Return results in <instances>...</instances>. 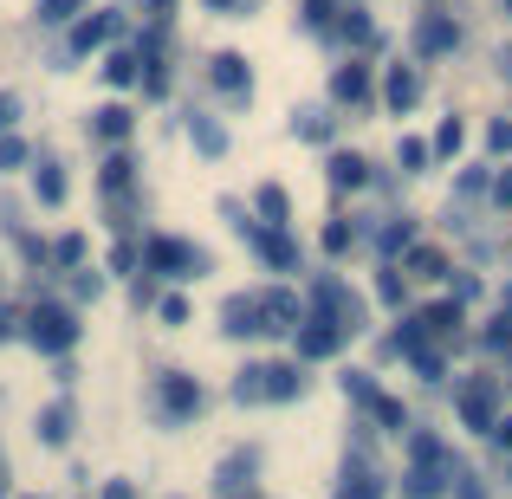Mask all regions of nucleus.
I'll return each mask as SVG.
<instances>
[{
  "label": "nucleus",
  "mask_w": 512,
  "mask_h": 499,
  "mask_svg": "<svg viewBox=\"0 0 512 499\" xmlns=\"http://www.w3.org/2000/svg\"><path fill=\"white\" fill-rule=\"evenodd\" d=\"M221 214L234 221V234L247 240V247L260 253L273 273H299V240H292L286 227H260V221H247V214H240V201H221Z\"/></svg>",
  "instance_id": "f257e3e1"
},
{
  "label": "nucleus",
  "mask_w": 512,
  "mask_h": 499,
  "mask_svg": "<svg viewBox=\"0 0 512 499\" xmlns=\"http://www.w3.org/2000/svg\"><path fill=\"white\" fill-rule=\"evenodd\" d=\"M305 389L299 363H247L234 376V402H292Z\"/></svg>",
  "instance_id": "f03ea898"
},
{
  "label": "nucleus",
  "mask_w": 512,
  "mask_h": 499,
  "mask_svg": "<svg viewBox=\"0 0 512 499\" xmlns=\"http://www.w3.org/2000/svg\"><path fill=\"white\" fill-rule=\"evenodd\" d=\"M20 331H26V344H33L39 357H65V350L78 344V318H72V305H33V312L20 318Z\"/></svg>",
  "instance_id": "7ed1b4c3"
},
{
  "label": "nucleus",
  "mask_w": 512,
  "mask_h": 499,
  "mask_svg": "<svg viewBox=\"0 0 512 499\" xmlns=\"http://www.w3.org/2000/svg\"><path fill=\"white\" fill-rule=\"evenodd\" d=\"M143 266H150V273H163V279H201V273H208V253L188 247V240L156 234V240H143Z\"/></svg>",
  "instance_id": "20e7f679"
},
{
  "label": "nucleus",
  "mask_w": 512,
  "mask_h": 499,
  "mask_svg": "<svg viewBox=\"0 0 512 499\" xmlns=\"http://www.w3.org/2000/svg\"><path fill=\"white\" fill-rule=\"evenodd\" d=\"M461 422L480 428V435L500 422V383H493V376H474V383L461 389Z\"/></svg>",
  "instance_id": "39448f33"
},
{
  "label": "nucleus",
  "mask_w": 512,
  "mask_h": 499,
  "mask_svg": "<svg viewBox=\"0 0 512 499\" xmlns=\"http://www.w3.org/2000/svg\"><path fill=\"white\" fill-rule=\"evenodd\" d=\"M292 337H299V357L305 363H325V357H338V350H344V331L331 325V318H299Z\"/></svg>",
  "instance_id": "423d86ee"
},
{
  "label": "nucleus",
  "mask_w": 512,
  "mask_h": 499,
  "mask_svg": "<svg viewBox=\"0 0 512 499\" xmlns=\"http://www.w3.org/2000/svg\"><path fill=\"white\" fill-rule=\"evenodd\" d=\"M461 46V26L448 20V13H422L415 20V59H441V52Z\"/></svg>",
  "instance_id": "0eeeda50"
},
{
  "label": "nucleus",
  "mask_w": 512,
  "mask_h": 499,
  "mask_svg": "<svg viewBox=\"0 0 512 499\" xmlns=\"http://www.w3.org/2000/svg\"><path fill=\"white\" fill-rule=\"evenodd\" d=\"M117 33H124V13H117V7H98V13H85V20L72 26V52H98V46H111Z\"/></svg>",
  "instance_id": "6e6552de"
},
{
  "label": "nucleus",
  "mask_w": 512,
  "mask_h": 499,
  "mask_svg": "<svg viewBox=\"0 0 512 499\" xmlns=\"http://www.w3.org/2000/svg\"><path fill=\"white\" fill-rule=\"evenodd\" d=\"M208 78H214V91H221V98L247 104L253 72H247V59H240V52H214V59H208Z\"/></svg>",
  "instance_id": "1a4fd4ad"
},
{
  "label": "nucleus",
  "mask_w": 512,
  "mask_h": 499,
  "mask_svg": "<svg viewBox=\"0 0 512 499\" xmlns=\"http://www.w3.org/2000/svg\"><path fill=\"white\" fill-rule=\"evenodd\" d=\"M156 396H163V415H169V422H188V415L201 409V383H195V376H182V370H169L163 383H156Z\"/></svg>",
  "instance_id": "9d476101"
},
{
  "label": "nucleus",
  "mask_w": 512,
  "mask_h": 499,
  "mask_svg": "<svg viewBox=\"0 0 512 499\" xmlns=\"http://www.w3.org/2000/svg\"><path fill=\"white\" fill-rule=\"evenodd\" d=\"M409 467H428V474H441V480H448L461 461H454V454L441 448V435H428V428H409Z\"/></svg>",
  "instance_id": "9b49d317"
},
{
  "label": "nucleus",
  "mask_w": 512,
  "mask_h": 499,
  "mask_svg": "<svg viewBox=\"0 0 512 499\" xmlns=\"http://www.w3.org/2000/svg\"><path fill=\"white\" fill-rule=\"evenodd\" d=\"M383 104H389V111H415V104H422V72H415V65H389Z\"/></svg>",
  "instance_id": "f8f14e48"
},
{
  "label": "nucleus",
  "mask_w": 512,
  "mask_h": 499,
  "mask_svg": "<svg viewBox=\"0 0 512 499\" xmlns=\"http://www.w3.org/2000/svg\"><path fill=\"white\" fill-rule=\"evenodd\" d=\"M221 331H227V337H253V331H266V318H260V305H253V292H234V299L221 305Z\"/></svg>",
  "instance_id": "ddd939ff"
},
{
  "label": "nucleus",
  "mask_w": 512,
  "mask_h": 499,
  "mask_svg": "<svg viewBox=\"0 0 512 499\" xmlns=\"http://www.w3.org/2000/svg\"><path fill=\"white\" fill-rule=\"evenodd\" d=\"M253 305H260V318H266V331H292L305 318V305L292 299V292H253Z\"/></svg>",
  "instance_id": "4468645a"
},
{
  "label": "nucleus",
  "mask_w": 512,
  "mask_h": 499,
  "mask_svg": "<svg viewBox=\"0 0 512 499\" xmlns=\"http://www.w3.org/2000/svg\"><path fill=\"white\" fill-rule=\"evenodd\" d=\"M338 499H383V474L370 461H344V487Z\"/></svg>",
  "instance_id": "2eb2a0df"
},
{
  "label": "nucleus",
  "mask_w": 512,
  "mask_h": 499,
  "mask_svg": "<svg viewBox=\"0 0 512 499\" xmlns=\"http://www.w3.org/2000/svg\"><path fill=\"white\" fill-rule=\"evenodd\" d=\"M331 98H338V104H363V98H370V65H338V72H331Z\"/></svg>",
  "instance_id": "dca6fc26"
},
{
  "label": "nucleus",
  "mask_w": 512,
  "mask_h": 499,
  "mask_svg": "<svg viewBox=\"0 0 512 499\" xmlns=\"http://www.w3.org/2000/svg\"><path fill=\"white\" fill-rule=\"evenodd\" d=\"M39 441H46V448H65V441H72V402H46V409H39Z\"/></svg>",
  "instance_id": "f3484780"
},
{
  "label": "nucleus",
  "mask_w": 512,
  "mask_h": 499,
  "mask_svg": "<svg viewBox=\"0 0 512 499\" xmlns=\"http://www.w3.org/2000/svg\"><path fill=\"white\" fill-rule=\"evenodd\" d=\"M188 143H195L201 156H227V130L214 124L208 111H195V117H188Z\"/></svg>",
  "instance_id": "a211bd4d"
},
{
  "label": "nucleus",
  "mask_w": 512,
  "mask_h": 499,
  "mask_svg": "<svg viewBox=\"0 0 512 499\" xmlns=\"http://www.w3.org/2000/svg\"><path fill=\"white\" fill-rule=\"evenodd\" d=\"M325 169H331V188H363V182H370V163H363L357 150H338Z\"/></svg>",
  "instance_id": "6ab92c4d"
},
{
  "label": "nucleus",
  "mask_w": 512,
  "mask_h": 499,
  "mask_svg": "<svg viewBox=\"0 0 512 499\" xmlns=\"http://www.w3.org/2000/svg\"><path fill=\"white\" fill-rule=\"evenodd\" d=\"M104 78H111V85H117V91H124V85H137V78H143V52H130V46H117V52H111V59H104Z\"/></svg>",
  "instance_id": "aec40b11"
},
{
  "label": "nucleus",
  "mask_w": 512,
  "mask_h": 499,
  "mask_svg": "<svg viewBox=\"0 0 512 499\" xmlns=\"http://www.w3.org/2000/svg\"><path fill=\"white\" fill-rule=\"evenodd\" d=\"M253 208H260V227H286V221H292V201H286V188H273V182H266L260 195H253Z\"/></svg>",
  "instance_id": "412c9836"
},
{
  "label": "nucleus",
  "mask_w": 512,
  "mask_h": 499,
  "mask_svg": "<svg viewBox=\"0 0 512 499\" xmlns=\"http://www.w3.org/2000/svg\"><path fill=\"white\" fill-rule=\"evenodd\" d=\"M370 415H376V428H389V435H409V409H402L396 396H383V389L370 396Z\"/></svg>",
  "instance_id": "4be33fe9"
},
{
  "label": "nucleus",
  "mask_w": 512,
  "mask_h": 499,
  "mask_svg": "<svg viewBox=\"0 0 512 499\" xmlns=\"http://www.w3.org/2000/svg\"><path fill=\"white\" fill-rule=\"evenodd\" d=\"M91 130H98L104 143H124L130 137V111L124 104H104V111H91Z\"/></svg>",
  "instance_id": "5701e85b"
},
{
  "label": "nucleus",
  "mask_w": 512,
  "mask_h": 499,
  "mask_svg": "<svg viewBox=\"0 0 512 499\" xmlns=\"http://www.w3.org/2000/svg\"><path fill=\"white\" fill-rule=\"evenodd\" d=\"M402 493H409V499H441V493H448V480L428 474V467H409V474H402Z\"/></svg>",
  "instance_id": "b1692460"
},
{
  "label": "nucleus",
  "mask_w": 512,
  "mask_h": 499,
  "mask_svg": "<svg viewBox=\"0 0 512 499\" xmlns=\"http://www.w3.org/2000/svg\"><path fill=\"white\" fill-rule=\"evenodd\" d=\"M415 247V227L409 221H389L383 234H376V253H383V260H396V253H409Z\"/></svg>",
  "instance_id": "393cba45"
},
{
  "label": "nucleus",
  "mask_w": 512,
  "mask_h": 499,
  "mask_svg": "<svg viewBox=\"0 0 512 499\" xmlns=\"http://www.w3.org/2000/svg\"><path fill=\"white\" fill-rule=\"evenodd\" d=\"M33 188H39V201H46V208H59V201H65V169L59 163H39Z\"/></svg>",
  "instance_id": "a878e982"
},
{
  "label": "nucleus",
  "mask_w": 512,
  "mask_h": 499,
  "mask_svg": "<svg viewBox=\"0 0 512 499\" xmlns=\"http://www.w3.org/2000/svg\"><path fill=\"white\" fill-rule=\"evenodd\" d=\"M130 169H137V163H130L124 150H111V156H104V175H98V182L111 188V195H124V188H130Z\"/></svg>",
  "instance_id": "bb28decb"
},
{
  "label": "nucleus",
  "mask_w": 512,
  "mask_h": 499,
  "mask_svg": "<svg viewBox=\"0 0 512 499\" xmlns=\"http://www.w3.org/2000/svg\"><path fill=\"white\" fill-rule=\"evenodd\" d=\"M338 33L350 39V46H376V26L363 20V7H344V20H338Z\"/></svg>",
  "instance_id": "cd10ccee"
},
{
  "label": "nucleus",
  "mask_w": 512,
  "mask_h": 499,
  "mask_svg": "<svg viewBox=\"0 0 512 499\" xmlns=\"http://www.w3.org/2000/svg\"><path fill=\"white\" fill-rule=\"evenodd\" d=\"M292 130H299L305 143H331V111H299V117H292Z\"/></svg>",
  "instance_id": "c85d7f7f"
},
{
  "label": "nucleus",
  "mask_w": 512,
  "mask_h": 499,
  "mask_svg": "<svg viewBox=\"0 0 512 499\" xmlns=\"http://www.w3.org/2000/svg\"><path fill=\"white\" fill-rule=\"evenodd\" d=\"M240 480H253V454H234L221 467V499H240Z\"/></svg>",
  "instance_id": "c756f323"
},
{
  "label": "nucleus",
  "mask_w": 512,
  "mask_h": 499,
  "mask_svg": "<svg viewBox=\"0 0 512 499\" xmlns=\"http://www.w3.org/2000/svg\"><path fill=\"white\" fill-rule=\"evenodd\" d=\"M461 143H467V130H461V117H448V124L435 130V143H428V156H461Z\"/></svg>",
  "instance_id": "7c9ffc66"
},
{
  "label": "nucleus",
  "mask_w": 512,
  "mask_h": 499,
  "mask_svg": "<svg viewBox=\"0 0 512 499\" xmlns=\"http://www.w3.org/2000/svg\"><path fill=\"white\" fill-rule=\"evenodd\" d=\"M415 318H422V331H454L461 325V305L441 299V305H428V312H415Z\"/></svg>",
  "instance_id": "2f4dec72"
},
{
  "label": "nucleus",
  "mask_w": 512,
  "mask_h": 499,
  "mask_svg": "<svg viewBox=\"0 0 512 499\" xmlns=\"http://www.w3.org/2000/svg\"><path fill=\"white\" fill-rule=\"evenodd\" d=\"M448 493H454V499H487V487H480L474 467H454V474H448Z\"/></svg>",
  "instance_id": "473e14b6"
},
{
  "label": "nucleus",
  "mask_w": 512,
  "mask_h": 499,
  "mask_svg": "<svg viewBox=\"0 0 512 499\" xmlns=\"http://www.w3.org/2000/svg\"><path fill=\"white\" fill-rule=\"evenodd\" d=\"M331 13H338V7H331V0H305V7H299L305 33H331Z\"/></svg>",
  "instance_id": "72a5a7b5"
},
{
  "label": "nucleus",
  "mask_w": 512,
  "mask_h": 499,
  "mask_svg": "<svg viewBox=\"0 0 512 499\" xmlns=\"http://www.w3.org/2000/svg\"><path fill=\"white\" fill-rule=\"evenodd\" d=\"M409 363H415V376H428V383H441V370H448V357H441V350H409Z\"/></svg>",
  "instance_id": "f704fd0d"
},
{
  "label": "nucleus",
  "mask_w": 512,
  "mask_h": 499,
  "mask_svg": "<svg viewBox=\"0 0 512 499\" xmlns=\"http://www.w3.org/2000/svg\"><path fill=\"white\" fill-rule=\"evenodd\" d=\"M396 163H402V169H428V163H435V156H428V143H422V137H402Z\"/></svg>",
  "instance_id": "c9c22d12"
},
{
  "label": "nucleus",
  "mask_w": 512,
  "mask_h": 499,
  "mask_svg": "<svg viewBox=\"0 0 512 499\" xmlns=\"http://www.w3.org/2000/svg\"><path fill=\"white\" fill-rule=\"evenodd\" d=\"M344 396H350V402H363V409H370V396H376L370 370H344Z\"/></svg>",
  "instance_id": "e433bc0d"
},
{
  "label": "nucleus",
  "mask_w": 512,
  "mask_h": 499,
  "mask_svg": "<svg viewBox=\"0 0 512 499\" xmlns=\"http://www.w3.org/2000/svg\"><path fill=\"white\" fill-rule=\"evenodd\" d=\"M409 266L422 279H441V273H448V260H441V253H428V247H409Z\"/></svg>",
  "instance_id": "4c0bfd02"
},
{
  "label": "nucleus",
  "mask_w": 512,
  "mask_h": 499,
  "mask_svg": "<svg viewBox=\"0 0 512 499\" xmlns=\"http://www.w3.org/2000/svg\"><path fill=\"white\" fill-rule=\"evenodd\" d=\"M350 240H357V227H350V221H331V227H325V253H331V260H338V253H350Z\"/></svg>",
  "instance_id": "58836bf2"
},
{
  "label": "nucleus",
  "mask_w": 512,
  "mask_h": 499,
  "mask_svg": "<svg viewBox=\"0 0 512 499\" xmlns=\"http://www.w3.org/2000/svg\"><path fill=\"white\" fill-rule=\"evenodd\" d=\"M487 150L493 156H512V117H493V124H487Z\"/></svg>",
  "instance_id": "ea45409f"
},
{
  "label": "nucleus",
  "mask_w": 512,
  "mask_h": 499,
  "mask_svg": "<svg viewBox=\"0 0 512 499\" xmlns=\"http://www.w3.org/2000/svg\"><path fill=\"white\" fill-rule=\"evenodd\" d=\"M72 292H78V299H98V292H104V273H98V266H78V273H72Z\"/></svg>",
  "instance_id": "a19ab883"
},
{
  "label": "nucleus",
  "mask_w": 512,
  "mask_h": 499,
  "mask_svg": "<svg viewBox=\"0 0 512 499\" xmlns=\"http://www.w3.org/2000/svg\"><path fill=\"white\" fill-rule=\"evenodd\" d=\"M156 318H163V325H188V299H182V292L156 299Z\"/></svg>",
  "instance_id": "79ce46f5"
},
{
  "label": "nucleus",
  "mask_w": 512,
  "mask_h": 499,
  "mask_svg": "<svg viewBox=\"0 0 512 499\" xmlns=\"http://www.w3.org/2000/svg\"><path fill=\"white\" fill-rule=\"evenodd\" d=\"M72 13H78V0H39V20L46 26H65Z\"/></svg>",
  "instance_id": "37998d69"
},
{
  "label": "nucleus",
  "mask_w": 512,
  "mask_h": 499,
  "mask_svg": "<svg viewBox=\"0 0 512 499\" xmlns=\"http://www.w3.org/2000/svg\"><path fill=\"white\" fill-rule=\"evenodd\" d=\"M52 260H59V266H85V240H78V234H65L59 247H52Z\"/></svg>",
  "instance_id": "c03bdc74"
},
{
  "label": "nucleus",
  "mask_w": 512,
  "mask_h": 499,
  "mask_svg": "<svg viewBox=\"0 0 512 499\" xmlns=\"http://www.w3.org/2000/svg\"><path fill=\"white\" fill-rule=\"evenodd\" d=\"M376 299L383 305H402V273L389 266V273H376Z\"/></svg>",
  "instance_id": "a18cd8bd"
},
{
  "label": "nucleus",
  "mask_w": 512,
  "mask_h": 499,
  "mask_svg": "<svg viewBox=\"0 0 512 499\" xmlns=\"http://www.w3.org/2000/svg\"><path fill=\"white\" fill-rule=\"evenodd\" d=\"M13 124H20V98L0 91V137H13Z\"/></svg>",
  "instance_id": "49530a36"
},
{
  "label": "nucleus",
  "mask_w": 512,
  "mask_h": 499,
  "mask_svg": "<svg viewBox=\"0 0 512 499\" xmlns=\"http://www.w3.org/2000/svg\"><path fill=\"white\" fill-rule=\"evenodd\" d=\"M487 195L500 201V208H512V169H500V175H487Z\"/></svg>",
  "instance_id": "de8ad7c7"
},
{
  "label": "nucleus",
  "mask_w": 512,
  "mask_h": 499,
  "mask_svg": "<svg viewBox=\"0 0 512 499\" xmlns=\"http://www.w3.org/2000/svg\"><path fill=\"white\" fill-rule=\"evenodd\" d=\"M26 163V143L20 137H0V169H20Z\"/></svg>",
  "instance_id": "09e8293b"
},
{
  "label": "nucleus",
  "mask_w": 512,
  "mask_h": 499,
  "mask_svg": "<svg viewBox=\"0 0 512 499\" xmlns=\"http://www.w3.org/2000/svg\"><path fill=\"white\" fill-rule=\"evenodd\" d=\"M467 299H480V279H474V273L454 279V305H467Z\"/></svg>",
  "instance_id": "8fccbe9b"
},
{
  "label": "nucleus",
  "mask_w": 512,
  "mask_h": 499,
  "mask_svg": "<svg viewBox=\"0 0 512 499\" xmlns=\"http://www.w3.org/2000/svg\"><path fill=\"white\" fill-rule=\"evenodd\" d=\"M487 188V169H461V195H480Z\"/></svg>",
  "instance_id": "3c124183"
},
{
  "label": "nucleus",
  "mask_w": 512,
  "mask_h": 499,
  "mask_svg": "<svg viewBox=\"0 0 512 499\" xmlns=\"http://www.w3.org/2000/svg\"><path fill=\"white\" fill-rule=\"evenodd\" d=\"M111 266H117V273H130V266H137V247H130V240H124V247H111Z\"/></svg>",
  "instance_id": "603ef678"
},
{
  "label": "nucleus",
  "mask_w": 512,
  "mask_h": 499,
  "mask_svg": "<svg viewBox=\"0 0 512 499\" xmlns=\"http://www.w3.org/2000/svg\"><path fill=\"white\" fill-rule=\"evenodd\" d=\"M13 331H20V312H13V305H0V344H7Z\"/></svg>",
  "instance_id": "864d4df0"
},
{
  "label": "nucleus",
  "mask_w": 512,
  "mask_h": 499,
  "mask_svg": "<svg viewBox=\"0 0 512 499\" xmlns=\"http://www.w3.org/2000/svg\"><path fill=\"white\" fill-rule=\"evenodd\" d=\"M487 435H493V441H500V448H512V415H500V422H493V428H487Z\"/></svg>",
  "instance_id": "5fc2aeb1"
},
{
  "label": "nucleus",
  "mask_w": 512,
  "mask_h": 499,
  "mask_svg": "<svg viewBox=\"0 0 512 499\" xmlns=\"http://www.w3.org/2000/svg\"><path fill=\"white\" fill-rule=\"evenodd\" d=\"M104 499H137V487H130V480H111V487H104Z\"/></svg>",
  "instance_id": "6e6d98bb"
},
{
  "label": "nucleus",
  "mask_w": 512,
  "mask_h": 499,
  "mask_svg": "<svg viewBox=\"0 0 512 499\" xmlns=\"http://www.w3.org/2000/svg\"><path fill=\"white\" fill-rule=\"evenodd\" d=\"M143 7H150V20H169V7H175V0H143Z\"/></svg>",
  "instance_id": "4d7b16f0"
},
{
  "label": "nucleus",
  "mask_w": 512,
  "mask_h": 499,
  "mask_svg": "<svg viewBox=\"0 0 512 499\" xmlns=\"http://www.w3.org/2000/svg\"><path fill=\"white\" fill-rule=\"evenodd\" d=\"M500 318H512V286H506V299H500Z\"/></svg>",
  "instance_id": "13d9d810"
},
{
  "label": "nucleus",
  "mask_w": 512,
  "mask_h": 499,
  "mask_svg": "<svg viewBox=\"0 0 512 499\" xmlns=\"http://www.w3.org/2000/svg\"><path fill=\"white\" fill-rule=\"evenodd\" d=\"M208 7H214V13H227V7H240V0H208Z\"/></svg>",
  "instance_id": "bf43d9fd"
},
{
  "label": "nucleus",
  "mask_w": 512,
  "mask_h": 499,
  "mask_svg": "<svg viewBox=\"0 0 512 499\" xmlns=\"http://www.w3.org/2000/svg\"><path fill=\"white\" fill-rule=\"evenodd\" d=\"M500 72H506V78H512V52H500Z\"/></svg>",
  "instance_id": "052dcab7"
},
{
  "label": "nucleus",
  "mask_w": 512,
  "mask_h": 499,
  "mask_svg": "<svg viewBox=\"0 0 512 499\" xmlns=\"http://www.w3.org/2000/svg\"><path fill=\"white\" fill-rule=\"evenodd\" d=\"M0 499H7V461H0Z\"/></svg>",
  "instance_id": "680f3d73"
},
{
  "label": "nucleus",
  "mask_w": 512,
  "mask_h": 499,
  "mask_svg": "<svg viewBox=\"0 0 512 499\" xmlns=\"http://www.w3.org/2000/svg\"><path fill=\"white\" fill-rule=\"evenodd\" d=\"M506 13H512V0H506Z\"/></svg>",
  "instance_id": "e2e57ef3"
}]
</instances>
